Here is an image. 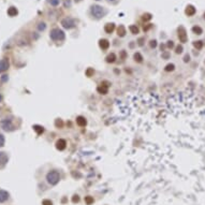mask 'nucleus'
Wrapping results in <instances>:
<instances>
[{"label": "nucleus", "mask_w": 205, "mask_h": 205, "mask_svg": "<svg viewBox=\"0 0 205 205\" xmlns=\"http://www.w3.org/2000/svg\"><path fill=\"white\" fill-rule=\"evenodd\" d=\"M46 179L50 185H57L60 181V175L57 171H50L46 175Z\"/></svg>", "instance_id": "1"}, {"label": "nucleus", "mask_w": 205, "mask_h": 205, "mask_svg": "<svg viewBox=\"0 0 205 205\" xmlns=\"http://www.w3.org/2000/svg\"><path fill=\"white\" fill-rule=\"evenodd\" d=\"M105 13H106V11L100 6H93L91 7V14H93V16L96 18L103 17L105 15Z\"/></svg>", "instance_id": "2"}, {"label": "nucleus", "mask_w": 205, "mask_h": 205, "mask_svg": "<svg viewBox=\"0 0 205 205\" xmlns=\"http://www.w3.org/2000/svg\"><path fill=\"white\" fill-rule=\"evenodd\" d=\"M50 38L55 41H61L65 39V33L62 30H60L58 28H55L50 31Z\"/></svg>", "instance_id": "3"}, {"label": "nucleus", "mask_w": 205, "mask_h": 205, "mask_svg": "<svg viewBox=\"0 0 205 205\" xmlns=\"http://www.w3.org/2000/svg\"><path fill=\"white\" fill-rule=\"evenodd\" d=\"M1 127H2V129L6 131H11L14 129V126L10 119H3L1 121Z\"/></svg>", "instance_id": "4"}, {"label": "nucleus", "mask_w": 205, "mask_h": 205, "mask_svg": "<svg viewBox=\"0 0 205 205\" xmlns=\"http://www.w3.org/2000/svg\"><path fill=\"white\" fill-rule=\"evenodd\" d=\"M61 25L65 27V28H67V29H70V28H73L74 27V20L73 19H71V18H65V19H62L61 20Z\"/></svg>", "instance_id": "5"}, {"label": "nucleus", "mask_w": 205, "mask_h": 205, "mask_svg": "<svg viewBox=\"0 0 205 205\" xmlns=\"http://www.w3.org/2000/svg\"><path fill=\"white\" fill-rule=\"evenodd\" d=\"M178 38L182 42H186L187 41V34H186V30L184 27H179L178 29Z\"/></svg>", "instance_id": "6"}, {"label": "nucleus", "mask_w": 205, "mask_h": 205, "mask_svg": "<svg viewBox=\"0 0 205 205\" xmlns=\"http://www.w3.org/2000/svg\"><path fill=\"white\" fill-rule=\"evenodd\" d=\"M8 160H9V158H8L7 153L3 152V151H0V168H2V166L6 165Z\"/></svg>", "instance_id": "7"}, {"label": "nucleus", "mask_w": 205, "mask_h": 205, "mask_svg": "<svg viewBox=\"0 0 205 205\" xmlns=\"http://www.w3.org/2000/svg\"><path fill=\"white\" fill-rule=\"evenodd\" d=\"M9 69V60L8 59H1L0 60V72H4Z\"/></svg>", "instance_id": "8"}, {"label": "nucleus", "mask_w": 205, "mask_h": 205, "mask_svg": "<svg viewBox=\"0 0 205 205\" xmlns=\"http://www.w3.org/2000/svg\"><path fill=\"white\" fill-rule=\"evenodd\" d=\"M9 199V193L4 190H0V203L6 202Z\"/></svg>", "instance_id": "9"}, {"label": "nucleus", "mask_w": 205, "mask_h": 205, "mask_svg": "<svg viewBox=\"0 0 205 205\" xmlns=\"http://www.w3.org/2000/svg\"><path fill=\"white\" fill-rule=\"evenodd\" d=\"M66 141L65 140H58L57 141V143H56V147L58 148L59 150H62V149H65L66 148Z\"/></svg>", "instance_id": "10"}, {"label": "nucleus", "mask_w": 205, "mask_h": 205, "mask_svg": "<svg viewBox=\"0 0 205 205\" xmlns=\"http://www.w3.org/2000/svg\"><path fill=\"white\" fill-rule=\"evenodd\" d=\"M109 46H110V42L107 40H100V47L102 48V49H107L109 48Z\"/></svg>", "instance_id": "11"}, {"label": "nucleus", "mask_w": 205, "mask_h": 205, "mask_svg": "<svg viewBox=\"0 0 205 205\" xmlns=\"http://www.w3.org/2000/svg\"><path fill=\"white\" fill-rule=\"evenodd\" d=\"M76 122H78V125L81 126V127L86 126V119L84 118V117H82V116H80V117L76 118Z\"/></svg>", "instance_id": "12"}, {"label": "nucleus", "mask_w": 205, "mask_h": 205, "mask_svg": "<svg viewBox=\"0 0 205 205\" xmlns=\"http://www.w3.org/2000/svg\"><path fill=\"white\" fill-rule=\"evenodd\" d=\"M114 28H115V26H114V24H106L105 25V31L107 32V33H111L113 30H114Z\"/></svg>", "instance_id": "13"}, {"label": "nucleus", "mask_w": 205, "mask_h": 205, "mask_svg": "<svg viewBox=\"0 0 205 205\" xmlns=\"http://www.w3.org/2000/svg\"><path fill=\"white\" fill-rule=\"evenodd\" d=\"M8 14L10 15V16H15V15L17 14V10H16V8H14V7H11L9 10H8Z\"/></svg>", "instance_id": "14"}, {"label": "nucleus", "mask_w": 205, "mask_h": 205, "mask_svg": "<svg viewBox=\"0 0 205 205\" xmlns=\"http://www.w3.org/2000/svg\"><path fill=\"white\" fill-rule=\"evenodd\" d=\"M116 60V56H115V54H110L109 56L106 57V61L107 62H114V61Z\"/></svg>", "instance_id": "15"}, {"label": "nucleus", "mask_w": 205, "mask_h": 205, "mask_svg": "<svg viewBox=\"0 0 205 205\" xmlns=\"http://www.w3.org/2000/svg\"><path fill=\"white\" fill-rule=\"evenodd\" d=\"M194 12H196V9H194L192 6H189V7H187L186 13H187L188 15H193V14H194Z\"/></svg>", "instance_id": "16"}, {"label": "nucleus", "mask_w": 205, "mask_h": 205, "mask_svg": "<svg viewBox=\"0 0 205 205\" xmlns=\"http://www.w3.org/2000/svg\"><path fill=\"white\" fill-rule=\"evenodd\" d=\"M117 31H118V35H120V37H124V35L126 34V29H125L124 26H119Z\"/></svg>", "instance_id": "17"}, {"label": "nucleus", "mask_w": 205, "mask_h": 205, "mask_svg": "<svg viewBox=\"0 0 205 205\" xmlns=\"http://www.w3.org/2000/svg\"><path fill=\"white\" fill-rule=\"evenodd\" d=\"M98 91L102 95H105V94H107V87L104 86V85H102V87H99L98 88Z\"/></svg>", "instance_id": "18"}, {"label": "nucleus", "mask_w": 205, "mask_h": 205, "mask_svg": "<svg viewBox=\"0 0 205 205\" xmlns=\"http://www.w3.org/2000/svg\"><path fill=\"white\" fill-rule=\"evenodd\" d=\"M33 130L38 133V134H41V133H43L44 129L41 126H33Z\"/></svg>", "instance_id": "19"}, {"label": "nucleus", "mask_w": 205, "mask_h": 205, "mask_svg": "<svg viewBox=\"0 0 205 205\" xmlns=\"http://www.w3.org/2000/svg\"><path fill=\"white\" fill-rule=\"evenodd\" d=\"M134 59H135L136 61H139V62H141V61L143 60V57L141 56L140 53H136V54H134Z\"/></svg>", "instance_id": "20"}, {"label": "nucleus", "mask_w": 205, "mask_h": 205, "mask_svg": "<svg viewBox=\"0 0 205 205\" xmlns=\"http://www.w3.org/2000/svg\"><path fill=\"white\" fill-rule=\"evenodd\" d=\"M192 30H193V31H194V32H196L197 34H201V33H202V29H201V28H200V27H198V26H196V27H193V28H192Z\"/></svg>", "instance_id": "21"}, {"label": "nucleus", "mask_w": 205, "mask_h": 205, "mask_svg": "<svg viewBox=\"0 0 205 205\" xmlns=\"http://www.w3.org/2000/svg\"><path fill=\"white\" fill-rule=\"evenodd\" d=\"M85 202L88 204V205H90L91 203H94V199L91 198V197H86V198H85Z\"/></svg>", "instance_id": "22"}, {"label": "nucleus", "mask_w": 205, "mask_h": 205, "mask_svg": "<svg viewBox=\"0 0 205 205\" xmlns=\"http://www.w3.org/2000/svg\"><path fill=\"white\" fill-rule=\"evenodd\" d=\"M194 46H196L198 49H201L202 46H203V44H202L201 41H198V42H194Z\"/></svg>", "instance_id": "23"}, {"label": "nucleus", "mask_w": 205, "mask_h": 205, "mask_svg": "<svg viewBox=\"0 0 205 205\" xmlns=\"http://www.w3.org/2000/svg\"><path fill=\"white\" fill-rule=\"evenodd\" d=\"M45 28H46V26H45V24H44V23H40V24H39L38 29L40 30V31H42V30H44Z\"/></svg>", "instance_id": "24"}, {"label": "nucleus", "mask_w": 205, "mask_h": 205, "mask_svg": "<svg viewBox=\"0 0 205 205\" xmlns=\"http://www.w3.org/2000/svg\"><path fill=\"white\" fill-rule=\"evenodd\" d=\"M130 30L132 31V33H134V34L139 32V28L135 27V26H131V27H130Z\"/></svg>", "instance_id": "25"}, {"label": "nucleus", "mask_w": 205, "mask_h": 205, "mask_svg": "<svg viewBox=\"0 0 205 205\" xmlns=\"http://www.w3.org/2000/svg\"><path fill=\"white\" fill-rule=\"evenodd\" d=\"M49 3L52 4V6L56 7V6H58L59 4V0H49Z\"/></svg>", "instance_id": "26"}, {"label": "nucleus", "mask_w": 205, "mask_h": 205, "mask_svg": "<svg viewBox=\"0 0 205 205\" xmlns=\"http://www.w3.org/2000/svg\"><path fill=\"white\" fill-rule=\"evenodd\" d=\"M4 145V136L0 133V147H2Z\"/></svg>", "instance_id": "27"}, {"label": "nucleus", "mask_w": 205, "mask_h": 205, "mask_svg": "<svg viewBox=\"0 0 205 205\" xmlns=\"http://www.w3.org/2000/svg\"><path fill=\"white\" fill-rule=\"evenodd\" d=\"M174 70V65H168L165 67V71H173Z\"/></svg>", "instance_id": "28"}, {"label": "nucleus", "mask_w": 205, "mask_h": 205, "mask_svg": "<svg viewBox=\"0 0 205 205\" xmlns=\"http://www.w3.org/2000/svg\"><path fill=\"white\" fill-rule=\"evenodd\" d=\"M42 205H53L52 201H49V200H44L42 202Z\"/></svg>", "instance_id": "29"}, {"label": "nucleus", "mask_w": 205, "mask_h": 205, "mask_svg": "<svg viewBox=\"0 0 205 205\" xmlns=\"http://www.w3.org/2000/svg\"><path fill=\"white\" fill-rule=\"evenodd\" d=\"M157 46V42L155 40H152V41H150V47L152 48V47H156Z\"/></svg>", "instance_id": "30"}, {"label": "nucleus", "mask_w": 205, "mask_h": 205, "mask_svg": "<svg viewBox=\"0 0 205 205\" xmlns=\"http://www.w3.org/2000/svg\"><path fill=\"white\" fill-rule=\"evenodd\" d=\"M93 73H94V70H93V69H88V70L86 71V74H87V76H90V75L93 74Z\"/></svg>", "instance_id": "31"}, {"label": "nucleus", "mask_w": 205, "mask_h": 205, "mask_svg": "<svg viewBox=\"0 0 205 205\" xmlns=\"http://www.w3.org/2000/svg\"><path fill=\"white\" fill-rule=\"evenodd\" d=\"M72 201H73V203H78V202L80 201V198H79V196H74V197H73V199H72Z\"/></svg>", "instance_id": "32"}, {"label": "nucleus", "mask_w": 205, "mask_h": 205, "mask_svg": "<svg viewBox=\"0 0 205 205\" xmlns=\"http://www.w3.org/2000/svg\"><path fill=\"white\" fill-rule=\"evenodd\" d=\"M183 52V46H177L176 47V53L177 54H181Z\"/></svg>", "instance_id": "33"}, {"label": "nucleus", "mask_w": 205, "mask_h": 205, "mask_svg": "<svg viewBox=\"0 0 205 205\" xmlns=\"http://www.w3.org/2000/svg\"><path fill=\"white\" fill-rule=\"evenodd\" d=\"M173 45H174V44H173L172 41H169V43H168V47H170V48H171V47H173Z\"/></svg>", "instance_id": "34"}, {"label": "nucleus", "mask_w": 205, "mask_h": 205, "mask_svg": "<svg viewBox=\"0 0 205 205\" xmlns=\"http://www.w3.org/2000/svg\"><path fill=\"white\" fill-rule=\"evenodd\" d=\"M56 125H57V126H60V127H61V126H62V122H61L60 120H59V121L57 120V121H56Z\"/></svg>", "instance_id": "35"}, {"label": "nucleus", "mask_w": 205, "mask_h": 205, "mask_svg": "<svg viewBox=\"0 0 205 205\" xmlns=\"http://www.w3.org/2000/svg\"><path fill=\"white\" fill-rule=\"evenodd\" d=\"M184 61H185V62H187V61H189V56L187 55V56H185V59H184Z\"/></svg>", "instance_id": "36"}, {"label": "nucleus", "mask_w": 205, "mask_h": 205, "mask_svg": "<svg viewBox=\"0 0 205 205\" xmlns=\"http://www.w3.org/2000/svg\"><path fill=\"white\" fill-rule=\"evenodd\" d=\"M7 79H8V76H7V75H3L2 81H3V82H6V81H7Z\"/></svg>", "instance_id": "37"}, {"label": "nucleus", "mask_w": 205, "mask_h": 205, "mask_svg": "<svg viewBox=\"0 0 205 205\" xmlns=\"http://www.w3.org/2000/svg\"><path fill=\"white\" fill-rule=\"evenodd\" d=\"M65 4H66V6H70V2H69V1H66Z\"/></svg>", "instance_id": "38"}, {"label": "nucleus", "mask_w": 205, "mask_h": 205, "mask_svg": "<svg viewBox=\"0 0 205 205\" xmlns=\"http://www.w3.org/2000/svg\"><path fill=\"white\" fill-rule=\"evenodd\" d=\"M1 100H2V96L0 95V102H1Z\"/></svg>", "instance_id": "39"}, {"label": "nucleus", "mask_w": 205, "mask_h": 205, "mask_svg": "<svg viewBox=\"0 0 205 205\" xmlns=\"http://www.w3.org/2000/svg\"><path fill=\"white\" fill-rule=\"evenodd\" d=\"M76 1H80V0H76Z\"/></svg>", "instance_id": "40"}]
</instances>
